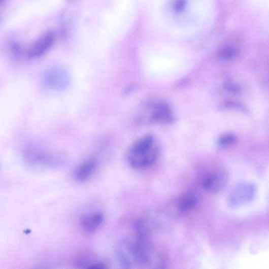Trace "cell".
Segmentation results:
<instances>
[{
    "instance_id": "6da1fadb",
    "label": "cell",
    "mask_w": 269,
    "mask_h": 269,
    "mask_svg": "<svg viewBox=\"0 0 269 269\" xmlns=\"http://www.w3.org/2000/svg\"><path fill=\"white\" fill-rule=\"evenodd\" d=\"M158 153L154 138L151 136H145L132 143L128 149L126 158L132 169L144 170L155 163Z\"/></svg>"
},
{
    "instance_id": "7a4b0ae2",
    "label": "cell",
    "mask_w": 269,
    "mask_h": 269,
    "mask_svg": "<svg viewBox=\"0 0 269 269\" xmlns=\"http://www.w3.org/2000/svg\"><path fill=\"white\" fill-rule=\"evenodd\" d=\"M257 188L250 182H242L237 184L231 190L228 202L232 208L243 206L255 198Z\"/></svg>"
},
{
    "instance_id": "3957f363",
    "label": "cell",
    "mask_w": 269,
    "mask_h": 269,
    "mask_svg": "<svg viewBox=\"0 0 269 269\" xmlns=\"http://www.w3.org/2000/svg\"><path fill=\"white\" fill-rule=\"evenodd\" d=\"M229 181V175L226 171L218 170L207 175L203 179L204 189L210 192H218L225 188Z\"/></svg>"
},
{
    "instance_id": "277c9868",
    "label": "cell",
    "mask_w": 269,
    "mask_h": 269,
    "mask_svg": "<svg viewBox=\"0 0 269 269\" xmlns=\"http://www.w3.org/2000/svg\"><path fill=\"white\" fill-rule=\"evenodd\" d=\"M44 82L50 88L55 90H62L68 86L70 77L69 74L64 70L54 68L45 74Z\"/></svg>"
},
{
    "instance_id": "5b68a950",
    "label": "cell",
    "mask_w": 269,
    "mask_h": 269,
    "mask_svg": "<svg viewBox=\"0 0 269 269\" xmlns=\"http://www.w3.org/2000/svg\"><path fill=\"white\" fill-rule=\"evenodd\" d=\"M55 41V35L52 31L44 34L29 50V57L37 58L46 54L52 47Z\"/></svg>"
},
{
    "instance_id": "8992f818",
    "label": "cell",
    "mask_w": 269,
    "mask_h": 269,
    "mask_svg": "<svg viewBox=\"0 0 269 269\" xmlns=\"http://www.w3.org/2000/svg\"><path fill=\"white\" fill-rule=\"evenodd\" d=\"M105 221L104 214L100 212H95L83 216L80 224L82 229L87 233L97 231L103 225Z\"/></svg>"
},
{
    "instance_id": "52a82bcc",
    "label": "cell",
    "mask_w": 269,
    "mask_h": 269,
    "mask_svg": "<svg viewBox=\"0 0 269 269\" xmlns=\"http://www.w3.org/2000/svg\"><path fill=\"white\" fill-rule=\"evenodd\" d=\"M98 167L97 161L94 159H89L80 164L74 172V177L80 182L89 180L95 173Z\"/></svg>"
},
{
    "instance_id": "ba28073f",
    "label": "cell",
    "mask_w": 269,
    "mask_h": 269,
    "mask_svg": "<svg viewBox=\"0 0 269 269\" xmlns=\"http://www.w3.org/2000/svg\"><path fill=\"white\" fill-rule=\"evenodd\" d=\"M76 264L79 267L89 269L109 268V263L107 261L90 253L81 255L76 260Z\"/></svg>"
},
{
    "instance_id": "9c48e42d",
    "label": "cell",
    "mask_w": 269,
    "mask_h": 269,
    "mask_svg": "<svg viewBox=\"0 0 269 269\" xmlns=\"http://www.w3.org/2000/svg\"><path fill=\"white\" fill-rule=\"evenodd\" d=\"M199 197L195 192H187L179 199L178 208L182 212H188L196 207L199 203Z\"/></svg>"
},
{
    "instance_id": "30bf717a",
    "label": "cell",
    "mask_w": 269,
    "mask_h": 269,
    "mask_svg": "<svg viewBox=\"0 0 269 269\" xmlns=\"http://www.w3.org/2000/svg\"><path fill=\"white\" fill-rule=\"evenodd\" d=\"M153 110L148 121L152 123H163L168 121L170 118V111L165 104H158L152 107Z\"/></svg>"
},
{
    "instance_id": "8fae6325",
    "label": "cell",
    "mask_w": 269,
    "mask_h": 269,
    "mask_svg": "<svg viewBox=\"0 0 269 269\" xmlns=\"http://www.w3.org/2000/svg\"><path fill=\"white\" fill-rule=\"evenodd\" d=\"M238 54V51L233 48L227 47L222 49L219 54V57L223 59H231L235 58Z\"/></svg>"
},
{
    "instance_id": "7c38bea8",
    "label": "cell",
    "mask_w": 269,
    "mask_h": 269,
    "mask_svg": "<svg viewBox=\"0 0 269 269\" xmlns=\"http://www.w3.org/2000/svg\"><path fill=\"white\" fill-rule=\"evenodd\" d=\"M235 141V137L232 134H226L222 137L219 140L221 145H227L233 143Z\"/></svg>"
},
{
    "instance_id": "4fadbf2b",
    "label": "cell",
    "mask_w": 269,
    "mask_h": 269,
    "mask_svg": "<svg viewBox=\"0 0 269 269\" xmlns=\"http://www.w3.org/2000/svg\"><path fill=\"white\" fill-rule=\"evenodd\" d=\"M185 0H176L174 4V9L176 12H181L185 8Z\"/></svg>"
},
{
    "instance_id": "5bb4252c",
    "label": "cell",
    "mask_w": 269,
    "mask_h": 269,
    "mask_svg": "<svg viewBox=\"0 0 269 269\" xmlns=\"http://www.w3.org/2000/svg\"><path fill=\"white\" fill-rule=\"evenodd\" d=\"M5 2V0H0V4H3Z\"/></svg>"
}]
</instances>
